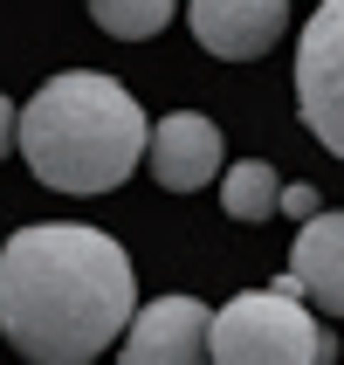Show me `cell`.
<instances>
[{
	"label": "cell",
	"mask_w": 344,
	"mask_h": 365,
	"mask_svg": "<svg viewBox=\"0 0 344 365\" xmlns=\"http://www.w3.org/2000/svg\"><path fill=\"white\" fill-rule=\"evenodd\" d=\"M296 110L310 138L344 159V0H324L296 41Z\"/></svg>",
	"instance_id": "4"
},
{
	"label": "cell",
	"mask_w": 344,
	"mask_h": 365,
	"mask_svg": "<svg viewBox=\"0 0 344 365\" xmlns=\"http://www.w3.org/2000/svg\"><path fill=\"white\" fill-rule=\"evenodd\" d=\"M138 317V283L103 227L41 221L0 248V338L28 365H90Z\"/></svg>",
	"instance_id": "1"
},
{
	"label": "cell",
	"mask_w": 344,
	"mask_h": 365,
	"mask_svg": "<svg viewBox=\"0 0 344 365\" xmlns=\"http://www.w3.org/2000/svg\"><path fill=\"white\" fill-rule=\"evenodd\" d=\"M172 7L179 0H90V21H97L103 35H118V41H152L172 21Z\"/></svg>",
	"instance_id": "10"
},
{
	"label": "cell",
	"mask_w": 344,
	"mask_h": 365,
	"mask_svg": "<svg viewBox=\"0 0 344 365\" xmlns=\"http://www.w3.org/2000/svg\"><path fill=\"white\" fill-rule=\"evenodd\" d=\"M221 207L227 221H269V214H283V180L262 159H234L221 173Z\"/></svg>",
	"instance_id": "9"
},
{
	"label": "cell",
	"mask_w": 344,
	"mask_h": 365,
	"mask_svg": "<svg viewBox=\"0 0 344 365\" xmlns=\"http://www.w3.org/2000/svg\"><path fill=\"white\" fill-rule=\"evenodd\" d=\"M14 145H21V110H14L7 97H0V159H7Z\"/></svg>",
	"instance_id": "12"
},
{
	"label": "cell",
	"mask_w": 344,
	"mask_h": 365,
	"mask_svg": "<svg viewBox=\"0 0 344 365\" xmlns=\"http://www.w3.org/2000/svg\"><path fill=\"white\" fill-rule=\"evenodd\" d=\"M338 338L296 289H241L214 310V365H330Z\"/></svg>",
	"instance_id": "3"
},
{
	"label": "cell",
	"mask_w": 344,
	"mask_h": 365,
	"mask_svg": "<svg viewBox=\"0 0 344 365\" xmlns=\"http://www.w3.org/2000/svg\"><path fill=\"white\" fill-rule=\"evenodd\" d=\"M289 269L324 317H344V214H310L289 242Z\"/></svg>",
	"instance_id": "8"
},
{
	"label": "cell",
	"mask_w": 344,
	"mask_h": 365,
	"mask_svg": "<svg viewBox=\"0 0 344 365\" xmlns=\"http://www.w3.org/2000/svg\"><path fill=\"white\" fill-rule=\"evenodd\" d=\"M221 124L200 110H172L152 124V180L165 193H200L207 180H221Z\"/></svg>",
	"instance_id": "7"
},
{
	"label": "cell",
	"mask_w": 344,
	"mask_h": 365,
	"mask_svg": "<svg viewBox=\"0 0 344 365\" xmlns=\"http://www.w3.org/2000/svg\"><path fill=\"white\" fill-rule=\"evenodd\" d=\"M193 41L221 62H255L269 56L289 28V0H186Z\"/></svg>",
	"instance_id": "6"
},
{
	"label": "cell",
	"mask_w": 344,
	"mask_h": 365,
	"mask_svg": "<svg viewBox=\"0 0 344 365\" xmlns=\"http://www.w3.org/2000/svg\"><path fill=\"white\" fill-rule=\"evenodd\" d=\"M283 214H289V221H310V214H324V207H317V186H283Z\"/></svg>",
	"instance_id": "11"
},
{
	"label": "cell",
	"mask_w": 344,
	"mask_h": 365,
	"mask_svg": "<svg viewBox=\"0 0 344 365\" xmlns=\"http://www.w3.org/2000/svg\"><path fill=\"white\" fill-rule=\"evenodd\" d=\"M145 152L152 124L103 69H62L21 103V159L56 193H118Z\"/></svg>",
	"instance_id": "2"
},
{
	"label": "cell",
	"mask_w": 344,
	"mask_h": 365,
	"mask_svg": "<svg viewBox=\"0 0 344 365\" xmlns=\"http://www.w3.org/2000/svg\"><path fill=\"white\" fill-rule=\"evenodd\" d=\"M118 365H214V310L200 297H152L124 324Z\"/></svg>",
	"instance_id": "5"
}]
</instances>
